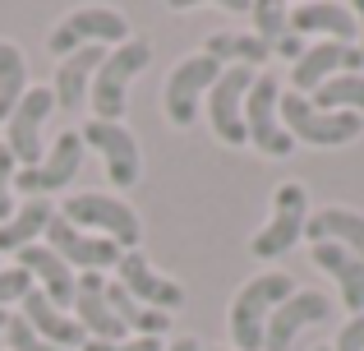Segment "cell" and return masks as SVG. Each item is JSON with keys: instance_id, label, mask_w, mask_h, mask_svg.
Listing matches in <instances>:
<instances>
[{"instance_id": "cell-1", "label": "cell", "mask_w": 364, "mask_h": 351, "mask_svg": "<svg viewBox=\"0 0 364 351\" xmlns=\"http://www.w3.org/2000/svg\"><path fill=\"white\" fill-rule=\"evenodd\" d=\"M295 291V278L282 268H263L245 282L240 291L231 296V310H226V333H231L235 351H263V333H267V319L277 315L286 296Z\"/></svg>"}, {"instance_id": "cell-2", "label": "cell", "mask_w": 364, "mask_h": 351, "mask_svg": "<svg viewBox=\"0 0 364 351\" xmlns=\"http://www.w3.org/2000/svg\"><path fill=\"white\" fill-rule=\"evenodd\" d=\"M55 213H60L65 222H74L79 231L107 236L120 250H143V217H139V208H129L120 194L79 189V194H65V204H55Z\"/></svg>"}, {"instance_id": "cell-3", "label": "cell", "mask_w": 364, "mask_h": 351, "mask_svg": "<svg viewBox=\"0 0 364 351\" xmlns=\"http://www.w3.org/2000/svg\"><path fill=\"white\" fill-rule=\"evenodd\" d=\"M148 61H152L148 37H129V42L111 46L97 79H92V93H88L92 120H124V111H129V83L148 70Z\"/></svg>"}, {"instance_id": "cell-4", "label": "cell", "mask_w": 364, "mask_h": 351, "mask_svg": "<svg viewBox=\"0 0 364 351\" xmlns=\"http://www.w3.org/2000/svg\"><path fill=\"white\" fill-rule=\"evenodd\" d=\"M309 189L300 185V180H282V185L272 189V213H267V222L254 231V241H249V254L263 263H277L286 250H295V245L304 241V226H309Z\"/></svg>"}, {"instance_id": "cell-5", "label": "cell", "mask_w": 364, "mask_h": 351, "mask_svg": "<svg viewBox=\"0 0 364 351\" xmlns=\"http://www.w3.org/2000/svg\"><path fill=\"white\" fill-rule=\"evenodd\" d=\"M222 79V65L203 51H189L171 65V74L161 79V116L176 130H189L203 116V98L213 93V83Z\"/></svg>"}, {"instance_id": "cell-6", "label": "cell", "mask_w": 364, "mask_h": 351, "mask_svg": "<svg viewBox=\"0 0 364 351\" xmlns=\"http://www.w3.org/2000/svg\"><path fill=\"white\" fill-rule=\"evenodd\" d=\"M282 125L295 144L304 148H346L364 135V120L346 116V111H318L309 98L282 88Z\"/></svg>"}, {"instance_id": "cell-7", "label": "cell", "mask_w": 364, "mask_h": 351, "mask_svg": "<svg viewBox=\"0 0 364 351\" xmlns=\"http://www.w3.org/2000/svg\"><path fill=\"white\" fill-rule=\"evenodd\" d=\"M129 37H134V28H129V19H124L120 9H111V5H79L70 19H60V23L51 28L46 51H51L55 61H65V56L83 51V46L111 51V46L129 42Z\"/></svg>"}, {"instance_id": "cell-8", "label": "cell", "mask_w": 364, "mask_h": 351, "mask_svg": "<svg viewBox=\"0 0 364 351\" xmlns=\"http://www.w3.org/2000/svg\"><path fill=\"white\" fill-rule=\"evenodd\" d=\"M245 135H249V148H258L263 157L295 153V139L282 125V79L272 70H258L245 93Z\"/></svg>"}, {"instance_id": "cell-9", "label": "cell", "mask_w": 364, "mask_h": 351, "mask_svg": "<svg viewBox=\"0 0 364 351\" xmlns=\"http://www.w3.org/2000/svg\"><path fill=\"white\" fill-rule=\"evenodd\" d=\"M55 116V98L51 88H37V83H28V93L18 98V107L9 111V120L0 130V144L9 148V157L18 162V172H28V167H37L46 157V120Z\"/></svg>"}, {"instance_id": "cell-10", "label": "cell", "mask_w": 364, "mask_h": 351, "mask_svg": "<svg viewBox=\"0 0 364 351\" xmlns=\"http://www.w3.org/2000/svg\"><path fill=\"white\" fill-rule=\"evenodd\" d=\"M79 135H83V148H92L102 157V172L116 189H134L143 180V148L124 120H88Z\"/></svg>"}, {"instance_id": "cell-11", "label": "cell", "mask_w": 364, "mask_h": 351, "mask_svg": "<svg viewBox=\"0 0 364 351\" xmlns=\"http://www.w3.org/2000/svg\"><path fill=\"white\" fill-rule=\"evenodd\" d=\"M83 153H88V148H83V135H79V130L55 135L51 144H46V157H42V162L14 176V194L18 199H51V194H60V189L79 176Z\"/></svg>"}, {"instance_id": "cell-12", "label": "cell", "mask_w": 364, "mask_h": 351, "mask_svg": "<svg viewBox=\"0 0 364 351\" xmlns=\"http://www.w3.org/2000/svg\"><path fill=\"white\" fill-rule=\"evenodd\" d=\"M332 319V296L318 287H295L291 296L277 305V315L267 319V333H263V351H291L295 337L309 333V328L328 324Z\"/></svg>"}, {"instance_id": "cell-13", "label": "cell", "mask_w": 364, "mask_h": 351, "mask_svg": "<svg viewBox=\"0 0 364 351\" xmlns=\"http://www.w3.org/2000/svg\"><path fill=\"white\" fill-rule=\"evenodd\" d=\"M258 70H222V79L213 83V93L203 98V116H208V130L222 139L226 148H249V135H245V93L254 83Z\"/></svg>"}, {"instance_id": "cell-14", "label": "cell", "mask_w": 364, "mask_h": 351, "mask_svg": "<svg viewBox=\"0 0 364 351\" xmlns=\"http://www.w3.org/2000/svg\"><path fill=\"white\" fill-rule=\"evenodd\" d=\"M116 282L124 291H129L134 300H139L143 310H161V315H176V310H185V287H180L176 278H166V273L152 268V259L143 250H124L120 263H116Z\"/></svg>"}, {"instance_id": "cell-15", "label": "cell", "mask_w": 364, "mask_h": 351, "mask_svg": "<svg viewBox=\"0 0 364 351\" xmlns=\"http://www.w3.org/2000/svg\"><path fill=\"white\" fill-rule=\"evenodd\" d=\"M42 245H51L55 254H60L65 263H70L74 273H116L120 263V245H111L107 236H92V231H79L74 222H65L60 213L51 217V226H46Z\"/></svg>"}, {"instance_id": "cell-16", "label": "cell", "mask_w": 364, "mask_h": 351, "mask_svg": "<svg viewBox=\"0 0 364 351\" xmlns=\"http://www.w3.org/2000/svg\"><path fill=\"white\" fill-rule=\"evenodd\" d=\"M337 74H364V56L360 46H346V42H309L300 51V61L291 65V93L300 98H314L328 79Z\"/></svg>"}, {"instance_id": "cell-17", "label": "cell", "mask_w": 364, "mask_h": 351, "mask_svg": "<svg viewBox=\"0 0 364 351\" xmlns=\"http://www.w3.org/2000/svg\"><path fill=\"white\" fill-rule=\"evenodd\" d=\"M70 315L83 328L88 342H120V337H129L124 324L116 319V310H111V300H107V278L102 273H79V291H74Z\"/></svg>"}, {"instance_id": "cell-18", "label": "cell", "mask_w": 364, "mask_h": 351, "mask_svg": "<svg viewBox=\"0 0 364 351\" xmlns=\"http://www.w3.org/2000/svg\"><path fill=\"white\" fill-rule=\"evenodd\" d=\"M291 33H300L304 42L355 46V9L341 0H300V5H291Z\"/></svg>"}, {"instance_id": "cell-19", "label": "cell", "mask_w": 364, "mask_h": 351, "mask_svg": "<svg viewBox=\"0 0 364 351\" xmlns=\"http://www.w3.org/2000/svg\"><path fill=\"white\" fill-rule=\"evenodd\" d=\"M14 263L28 273V278H33V287L42 291L51 305H60V310H70V305H74V291H79V273H74L70 263H65L60 254L51 250V245H42V241L28 245V250H18V254H14Z\"/></svg>"}, {"instance_id": "cell-20", "label": "cell", "mask_w": 364, "mask_h": 351, "mask_svg": "<svg viewBox=\"0 0 364 351\" xmlns=\"http://www.w3.org/2000/svg\"><path fill=\"white\" fill-rule=\"evenodd\" d=\"M102 61H107V51H102V46H83V51L55 61V79L46 83V88H51V98H55V111H65V116H70V111L88 107V93H92V79H97Z\"/></svg>"}, {"instance_id": "cell-21", "label": "cell", "mask_w": 364, "mask_h": 351, "mask_svg": "<svg viewBox=\"0 0 364 351\" xmlns=\"http://www.w3.org/2000/svg\"><path fill=\"white\" fill-rule=\"evenodd\" d=\"M309 263L328 282H337V296L350 315H364V259L341 245H309Z\"/></svg>"}, {"instance_id": "cell-22", "label": "cell", "mask_w": 364, "mask_h": 351, "mask_svg": "<svg viewBox=\"0 0 364 351\" xmlns=\"http://www.w3.org/2000/svg\"><path fill=\"white\" fill-rule=\"evenodd\" d=\"M304 241L309 245H341V250L360 254L364 259V213L350 204H323L309 213L304 226Z\"/></svg>"}, {"instance_id": "cell-23", "label": "cell", "mask_w": 364, "mask_h": 351, "mask_svg": "<svg viewBox=\"0 0 364 351\" xmlns=\"http://www.w3.org/2000/svg\"><path fill=\"white\" fill-rule=\"evenodd\" d=\"M18 315H23V324L33 328L42 342H51V347H60V351H83V328L74 324V315L70 310H60V305H51V300L42 296V291H28L23 296V305H18Z\"/></svg>"}, {"instance_id": "cell-24", "label": "cell", "mask_w": 364, "mask_h": 351, "mask_svg": "<svg viewBox=\"0 0 364 351\" xmlns=\"http://www.w3.org/2000/svg\"><path fill=\"white\" fill-rule=\"evenodd\" d=\"M203 56H213L222 70H263L272 61V51L249 28H217V33H208Z\"/></svg>"}, {"instance_id": "cell-25", "label": "cell", "mask_w": 364, "mask_h": 351, "mask_svg": "<svg viewBox=\"0 0 364 351\" xmlns=\"http://www.w3.org/2000/svg\"><path fill=\"white\" fill-rule=\"evenodd\" d=\"M51 217H55L51 199H18V208L0 222V254H18L28 245H37L51 226Z\"/></svg>"}, {"instance_id": "cell-26", "label": "cell", "mask_w": 364, "mask_h": 351, "mask_svg": "<svg viewBox=\"0 0 364 351\" xmlns=\"http://www.w3.org/2000/svg\"><path fill=\"white\" fill-rule=\"evenodd\" d=\"M23 93H28V56L18 42L0 37V125L9 120V111L18 107Z\"/></svg>"}, {"instance_id": "cell-27", "label": "cell", "mask_w": 364, "mask_h": 351, "mask_svg": "<svg viewBox=\"0 0 364 351\" xmlns=\"http://www.w3.org/2000/svg\"><path fill=\"white\" fill-rule=\"evenodd\" d=\"M245 14H249V33H254L267 51H277V46L291 37V9H286L282 0H249Z\"/></svg>"}, {"instance_id": "cell-28", "label": "cell", "mask_w": 364, "mask_h": 351, "mask_svg": "<svg viewBox=\"0 0 364 351\" xmlns=\"http://www.w3.org/2000/svg\"><path fill=\"white\" fill-rule=\"evenodd\" d=\"M309 102L318 111H346V116L364 120V74H337V79H328Z\"/></svg>"}, {"instance_id": "cell-29", "label": "cell", "mask_w": 364, "mask_h": 351, "mask_svg": "<svg viewBox=\"0 0 364 351\" xmlns=\"http://www.w3.org/2000/svg\"><path fill=\"white\" fill-rule=\"evenodd\" d=\"M5 351H60V347L42 342V337L23 324V315H9V324H5Z\"/></svg>"}, {"instance_id": "cell-30", "label": "cell", "mask_w": 364, "mask_h": 351, "mask_svg": "<svg viewBox=\"0 0 364 351\" xmlns=\"http://www.w3.org/2000/svg\"><path fill=\"white\" fill-rule=\"evenodd\" d=\"M33 291V278H28L18 263H9V268H0V310L9 305H23V296Z\"/></svg>"}, {"instance_id": "cell-31", "label": "cell", "mask_w": 364, "mask_h": 351, "mask_svg": "<svg viewBox=\"0 0 364 351\" xmlns=\"http://www.w3.org/2000/svg\"><path fill=\"white\" fill-rule=\"evenodd\" d=\"M107 300H111V310H116V319H120V324H124V333H134V324H139V315H143V305H139V300H134V296H129V291H124V287H120V282H116V278H111V282H107Z\"/></svg>"}, {"instance_id": "cell-32", "label": "cell", "mask_w": 364, "mask_h": 351, "mask_svg": "<svg viewBox=\"0 0 364 351\" xmlns=\"http://www.w3.org/2000/svg\"><path fill=\"white\" fill-rule=\"evenodd\" d=\"M14 176H18V162L9 157V148L0 144V222L18 208V194H14Z\"/></svg>"}, {"instance_id": "cell-33", "label": "cell", "mask_w": 364, "mask_h": 351, "mask_svg": "<svg viewBox=\"0 0 364 351\" xmlns=\"http://www.w3.org/2000/svg\"><path fill=\"white\" fill-rule=\"evenodd\" d=\"M332 351H364V315H350L341 333L332 337Z\"/></svg>"}, {"instance_id": "cell-34", "label": "cell", "mask_w": 364, "mask_h": 351, "mask_svg": "<svg viewBox=\"0 0 364 351\" xmlns=\"http://www.w3.org/2000/svg\"><path fill=\"white\" fill-rule=\"evenodd\" d=\"M166 342H152V337H120V342H83V351H161Z\"/></svg>"}, {"instance_id": "cell-35", "label": "cell", "mask_w": 364, "mask_h": 351, "mask_svg": "<svg viewBox=\"0 0 364 351\" xmlns=\"http://www.w3.org/2000/svg\"><path fill=\"white\" fill-rule=\"evenodd\" d=\"M161 351H203V342H198V337H189V333H180V337H171Z\"/></svg>"}, {"instance_id": "cell-36", "label": "cell", "mask_w": 364, "mask_h": 351, "mask_svg": "<svg viewBox=\"0 0 364 351\" xmlns=\"http://www.w3.org/2000/svg\"><path fill=\"white\" fill-rule=\"evenodd\" d=\"M355 9V46H360V56H364V0L360 5H350Z\"/></svg>"}, {"instance_id": "cell-37", "label": "cell", "mask_w": 364, "mask_h": 351, "mask_svg": "<svg viewBox=\"0 0 364 351\" xmlns=\"http://www.w3.org/2000/svg\"><path fill=\"white\" fill-rule=\"evenodd\" d=\"M5 324H9V310H0V337H5Z\"/></svg>"}, {"instance_id": "cell-38", "label": "cell", "mask_w": 364, "mask_h": 351, "mask_svg": "<svg viewBox=\"0 0 364 351\" xmlns=\"http://www.w3.org/2000/svg\"><path fill=\"white\" fill-rule=\"evenodd\" d=\"M203 351H235V347H203Z\"/></svg>"}, {"instance_id": "cell-39", "label": "cell", "mask_w": 364, "mask_h": 351, "mask_svg": "<svg viewBox=\"0 0 364 351\" xmlns=\"http://www.w3.org/2000/svg\"><path fill=\"white\" fill-rule=\"evenodd\" d=\"M314 351H332V347H314Z\"/></svg>"}]
</instances>
